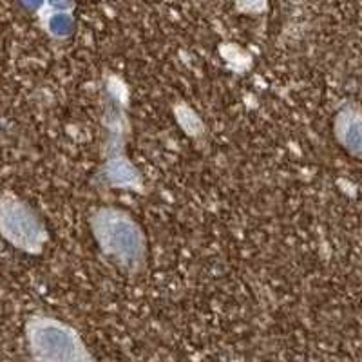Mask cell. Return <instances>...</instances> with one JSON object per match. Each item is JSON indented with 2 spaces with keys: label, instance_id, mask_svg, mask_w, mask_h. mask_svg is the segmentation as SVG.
Returning a JSON list of instances; mask_svg holds the SVG:
<instances>
[{
  "label": "cell",
  "instance_id": "1",
  "mask_svg": "<svg viewBox=\"0 0 362 362\" xmlns=\"http://www.w3.org/2000/svg\"><path fill=\"white\" fill-rule=\"evenodd\" d=\"M35 362H96L76 329L51 317H31L25 326Z\"/></svg>",
  "mask_w": 362,
  "mask_h": 362
},
{
  "label": "cell",
  "instance_id": "2",
  "mask_svg": "<svg viewBox=\"0 0 362 362\" xmlns=\"http://www.w3.org/2000/svg\"><path fill=\"white\" fill-rule=\"evenodd\" d=\"M95 230L100 245L122 263H138L144 255L140 228L131 218L115 210H102L95 218Z\"/></svg>",
  "mask_w": 362,
  "mask_h": 362
},
{
  "label": "cell",
  "instance_id": "3",
  "mask_svg": "<svg viewBox=\"0 0 362 362\" xmlns=\"http://www.w3.org/2000/svg\"><path fill=\"white\" fill-rule=\"evenodd\" d=\"M0 234L13 247L24 252H38L44 241V232L38 219L11 194L0 198Z\"/></svg>",
  "mask_w": 362,
  "mask_h": 362
},
{
  "label": "cell",
  "instance_id": "4",
  "mask_svg": "<svg viewBox=\"0 0 362 362\" xmlns=\"http://www.w3.org/2000/svg\"><path fill=\"white\" fill-rule=\"evenodd\" d=\"M234 2L245 13H263L267 9V0H234Z\"/></svg>",
  "mask_w": 362,
  "mask_h": 362
}]
</instances>
